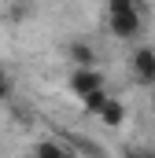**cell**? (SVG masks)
<instances>
[{
	"instance_id": "1",
	"label": "cell",
	"mask_w": 155,
	"mask_h": 158,
	"mask_svg": "<svg viewBox=\"0 0 155 158\" xmlns=\"http://www.w3.org/2000/svg\"><path fill=\"white\" fill-rule=\"evenodd\" d=\"M107 30L122 40H133L140 37V30H144V15L137 11V7H129V11H115V15H107Z\"/></svg>"
},
{
	"instance_id": "2",
	"label": "cell",
	"mask_w": 155,
	"mask_h": 158,
	"mask_svg": "<svg viewBox=\"0 0 155 158\" xmlns=\"http://www.w3.org/2000/svg\"><path fill=\"white\" fill-rule=\"evenodd\" d=\"M104 85H107V81H104V74H100L96 66H74L70 77H67V88L74 92L78 99L89 96V92H96V88H104Z\"/></svg>"
},
{
	"instance_id": "3",
	"label": "cell",
	"mask_w": 155,
	"mask_h": 158,
	"mask_svg": "<svg viewBox=\"0 0 155 158\" xmlns=\"http://www.w3.org/2000/svg\"><path fill=\"white\" fill-rule=\"evenodd\" d=\"M129 70L137 85H155V48H137L129 59Z\"/></svg>"
},
{
	"instance_id": "4",
	"label": "cell",
	"mask_w": 155,
	"mask_h": 158,
	"mask_svg": "<svg viewBox=\"0 0 155 158\" xmlns=\"http://www.w3.org/2000/svg\"><path fill=\"white\" fill-rule=\"evenodd\" d=\"M67 55H70L74 66H96V48L85 44V40H70L67 44Z\"/></svg>"
},
{
	"instance_id": "5",
	"label": "cell",
	"mask_w": 155,
	"mask_h": 158,
	"mask_svg": "<svg viewBox=\"0 0 155 158\" xmlns=\"http://www.w3.org/2000/svg\"><path fill=\"white\" fill-rule=\"evenodd\" d=\"M100 121L107 125V129H122V121H126V107H122V99H107V107L100 110Z\"/></svg>"
},
{
	"instance_id": "6",
	"label": "cell",
	"mask_w": 155,
	"mask_h": 158,
	"mask_svg": "<svg viewBox=\"0 0 155 158\" xmlns=\"http://www.w3.org/2000/svg\"><path fill=\"white\" fill-rule=\"evenodd\" d=\"M33 155H41V158H67V155H74V147L70 143H55V140H41V143H33Z\"/></svg>"
},
{
	"instance_id": "7",
	"label": "cell",
	"mask_w": 155,
	"mask_h": 158,
	"mask_svg": "<svg viewBox=\"0 0 155 158\" xmlns=\"http://www.w3.org/2000/svg\"><path fill=\"white\" fill-rule=\"evenodd\" d=\"M107 99H111V92H107V85H104V88H96V92L81 96V107H85V114H100V110L107 107Z\"/></svg>"
},
{
	"instance_id": "8",
	"label": "cell",
	"mask_w": 155,
	"mask_h": 158,
	"mask_svg": "<svg viewBox=\"0 0 155 158\" xmlns=\"http://www.w3.org/2000/svg\"><path fill=\"white\" fill-rule=\"evenodd\" d=\"M11 96V81H7V74H4V66H0V103Z\"/></svg>"
},
{
	"instance_id": "9",
	"label": "cell",
	"mask_w": 155,
	"mask_h": 158,
	"mask_svg": "<svg viewBox=\"0 0 155 158\" xmlns=\"http://www.w3.org/2000/svg\"><path fill=\"white\" fill-rule=\"evenodd\" d=\"M152 110H155V96H152Z\"/></svg>"
}]
</instances>
